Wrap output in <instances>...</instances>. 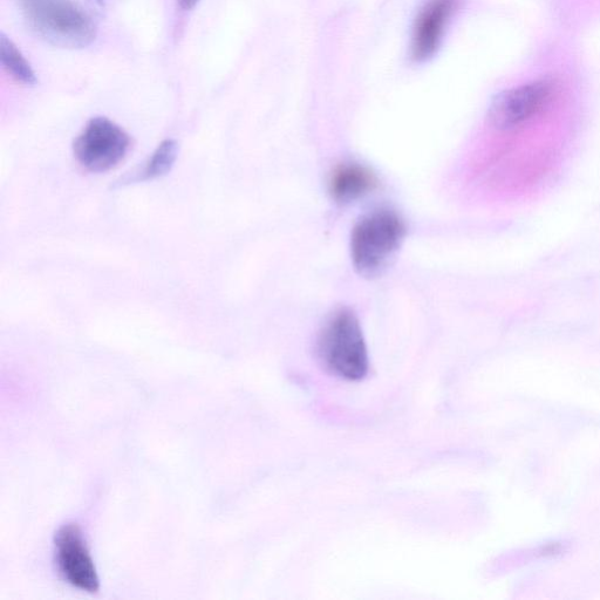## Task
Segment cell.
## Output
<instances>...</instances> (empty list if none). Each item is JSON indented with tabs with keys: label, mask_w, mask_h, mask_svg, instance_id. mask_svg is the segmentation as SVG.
<instances>
[{
	"label": "cell",
	"mask_w": 600,
	"mask_h": 600,
	"mask_svg": "<svg viewBox=\"0 0 600 600\" xmlns=\"http://www.w3.org/2000/svg\"><path fill=\"white\" fill-rule=\"evenodd\" d=\"M458 3L459 0H427L414 26L412 56L415 60H427L438 50Z\"/></svg>",
	"instance_id": "cell-7"
},
{
	"label": "cell",
	"mask_w": 600,
	"mask_h": 600,
	"mask_svg": "<svg viewBox=\"0 0 600 600\" xmlns=\"http://www.w3.org/2000/svg\"><path fill=\"white\" fill-rule=\"evenodd\" d=\"M407 233L402 218L390 209H378L360 218L352 230L351 259L365 278L383 275L397 257Z\"/></svg>",
	"instance_id": "cell-1"
},
{
	"label": "cell",
	"mask_w": 600,
	"mask_h": 600,
	"mask_svg": "<svg viewBox=\"0 0 600 600\" xmlns=\"http://www.w3.org/2000/svg\"><path fill=\"white\" fill-rule=\"evenodd\" d=\"M183 10H192L200 0H177Z\"/></svg>",
	"instance_id": "cell-11"
},
{
	"label": "cell",
	"mask_w": 600,
	"mask_h": 600,
	"mask_svg": "<svg viewBox=\"0 0 600 600\" xmlns=\"http://www.w3.org/2000/svg\"><path fill=\"white\" fill-rule=\"evenodd\" d=\"M377 179L371 170L357 163L339 166L331 176L330 194L338 203L350 204L373 192Z\"/></svg>",
	"instance_id": "cell-8"
},
{
	"label": "cell",
	"mask_w": 600,
	"mask_h": 600,
	"mask_svg": "<svg viewBox=\"0 0 600 600\" xmlns=\"http://www.w3.org/2000/svg\"><path fill=\"white\" fill-rule=\"evenodd\" d=\"M54 545L58 569L65 581L79 590L98 592V572L78 525H63L54 537Z\"/></svg>",
	"instance_id": "cell-6"
},
{
	"label": "cell",
	"mask_w": 600,
	"mask_h": 600,
	"mask_svg": "<svg viewBox=\"0 0 600 600\" xmlns=\"http://www.w3.org/2000/svg\"><path fill=\"white\" fill-rule=\"evenodd\" d=\"M31 29L54 46L85 49L97 38V26L73 0H19Z\"/></svg>",
	"instance_id": "cell-2"
},
{
	"label": "cell",
	"mask_w": 600,
	"mask_h": 600,
	"mask_svg": "<svg viewBox=\"0 0 600 600\" xmlns=\"http://www.w3.org/2000/svg\"><path fill=\"white\" fill-rule=\"evenodd\" d=\"M318 358L327 371L350 381L366 377L370 360L359 320L350 310H340L326 323L317 344Z\"/></svg>",
	"instance_id": "cell-3"
},
{
	"label": "cell",
	"mask_w": 600,
	"mask_h": 600,
	"mask_svg": "<svg viewBox=\"0 0 600 600\" xmlns=\"http://www.w3.org/2000/svg\"><path fill=\"white\" fill-rule=\"evenodd\" d=\"M0 60H2L4 70L18 83L26 86L37 84V75L34 73L29 61L25 59L18 47L4 33L0 34Z\"/></svg>",
	"instance_id": "cell-9"
},
{
	"label": "cell",
	"mask_w": 600,
	"mask_h": 600,
	"mask_svg": "<svg viewBox=\"0 0 600 600\" xmlns=\"http://www.w3.org/2000/svg\"><path fill=\"white\" fill-rule=\"evenodd\" d=\"M555 97V86L547 80L513 88L497 95L488 112L493 131L507 128L547 112Z\"/></svg>",
	"instance_id": "cell-5"
},
{
	"label": "cell",
	"mask_w": 600,
	"mask_h": 600,
	"mask_svg": "<svg viewBox=\"0 0 600 600\" xmlns=\"http://www.w3.org/2000/svg\"><path fill=\"white\" fill-rule=\"evenodd\" d=\"M179 145L174 140H166L161 143L146 163L145 168L138 176V180H155L167 175L174 167Z\"/></svg>",
	"instance_id": "cell-10"
},
{
	"label": "cell",
	"mask_w": 600,
	"mask_h": 600,
	"mask_svg": "<svg viewBox=\"0 0 600 600\" xmlns=\"http://www.w3.org/2000/svg\"><path fill=\"white\" fill-rule=\"evenodd\" d=\"M131 148L128 134L107 118H94L74 142L75 159L88 172L105 173L119 165Z\"/></svg>",
	"instance_id": "cell-4"
}]
</instances>
